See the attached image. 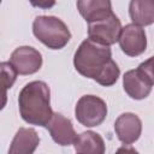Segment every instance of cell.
I'll list each match as a JSON object with an SVG mask.
<instances>
[{"label":"cell","mask_w":154,"mask_h":154,"mask_svg":"<svg viewBox=\"0 0 154 154\" xmlns=\"http://www.w3.org/2000/svg\"><path fill=\"white\" fill-rule=\"evenodd\" d=\"M40 137L31 128H19L11 142L7 154H34L38 147Z\"/></svg>","instance_id":"8fae6325"},{"label":"cell","mask_w":154,"mask_h":154,"mask_svg":"<svg viewBox=\"0 0 154 154\" xmlns=\"http://www.w3.org/2000/svg\"><path fill=\"white\" fill-rule=\"evenodd\" d=\"M129 14L132 24L150 25L154 22V2L150 0H132L129 4Z\"/></svg>","instance_id":"5bb4252c"},{"label":"cell","mask_w":154,"mask_h":154,"mask_svg":"<svg viewBox=\"0 0 154 154\" xmlns=\"http://www.w3.org/2000/svg\"><path fill=\"white\" fill-rule=\"evenodd\" d=\"M10 64L19 75H32L42 66V54L34 47L20 46L12 52Z\"/></svg>","instance_id":"52a82bcc"},{"label":"cell","mask_w":154,"mask_h":154,"mask_svg":"<svg viewBox=\"0 0 154 154\" xmlns=\"http://www.w3.org/2000/svg\"><path fill=\"white\" fill-rule=\"evenodd\" d=\"M53 141L59 146H70L73 144L77 137V134L73 129L71 120L64 117L61 113H53L51 120L46 125Z\"/></svg>","instance_id":"30bf717a"},{"label":"cell","mask_w":154,"mask_h":154,"mask_svg":"<svg viewBox=\"0 0 154 154\" xmlns=\"http://www.w3.org/2000/svg\"><path fill=\"white\" fill-rule=\"evenodd\" d=\"M32 32L40 42L51 49L64 48L71 38L67 25L54 16L36 17L32 22Z\"/></svg>","instance_id":"3957f363"},{"label":"cell","mask_w":154,"mask_h":154,"mask_svg":"<svg viewBox=\"0 0 154 154\" xmlns=\"http://www.w3.org/2000/svg\"><path fill=\"white\" fill-rule=\"evenodd\" d=\"M73 144L77 154H105L106 150L103 138L90 130L77 135Z\"/></svg>","instance_id":"4fadbf2b"},{"label":"cell","mask_w":154,"mask_h":154,"mask_svg":"<svg viewBox=\"0 0 154 154\" xmlns=\"http://www.w3.org/2000/svg\"><path fill=\"white\" fill-rule=\"evenodd\" d=\"M0 2H1V1H0Z\"/></svg>","instance_id":"d6986e66"},{"label":"cell","mask_w":154,"mask_h":154,"mask_svg":"<svg viewBox=\"0 0 154 154\" xmlns=\"http://www.w3.org/2000/svg\"><path fill=\"white\" fill-rule=\"evenodd\" d=\"M6 102H7V93L0 90V111L6 106Z\"/></svg>","instance_id":"e0dca14e"},{"label":"cell","mask_w":154,"mask_h":154,"mask_svg":"<svg viewBox=\"0 0 154 154\" xmlns=\"http://www.w3.org/2000/svg\"><path fill=\"white\" fill-rule=\"evenodd\" d=\"M17 72L13 69V66L10 64V61H1L0 63V90L6 91L10 89L16 79H17Z\"/></svg>","instance_id":"9a60e30c"},{"label":"cell","mask_w":154,"mask_h":154,"mask_svg":"<svg viewBox=\"0 0 154 154\" xmlns=\"http://www.w3.org/2000/svg\"><path fill=\"white\" fill-rule=\"evenodd\" d=\"M107 116L106 102L95 95H83L76 103L75 117L87 128L100 125Z\"/></svg>","instance_id":"5b68a950"},{"label":"cell","mask_w":154,"mask_h":154,"mask_svg":"<svg viewBox=\"0 0 154 154\" xmlns=\"http://www.w3.org/2000/svg\"><path fill=\"white\" fill-rule=\"evenodd\" d=\"M120 30L122 23L119 18L112 13L103 19L88 24V38L96 43L109 47L118 41Z\"/></svg>","instance_id":"8992f818"},{"label":"cell","mask_w":154,"mask_h":154,"mask_svg":"<svg viewBox=\"0 0 154 154\" xmlns=\"http://www.w3.org/2000/svg\"><path fill=\"white\" fill-rule=\"evenodd\" d=\"M75 69L84 77L96 81L103 87L113 85L120 75L117 63L112 59L108 46L85 38L73 55Z\"/></svg>","instance_id":"6da1fadb"},{"label":"cell","mask_w":154,"mask_h":154,"mask_svg":"<svg viewBox=\"0 0 154 154\" xmlns=\"http://www.w3.org/2000/svg\"><path fill=\"white\" fill-rule=\"evenodd\" d=\"M77 8L88 24L103 19L113 13L111 1L108 0H79L77 1Z\"/></svg>","instance_id":"7c38bea8"},{"label":"cell","mask_w":154,"mask_h":154,"mask_svg":"<svg viewBox=\"0 0 154 154\" xmlns=\"http://www.w3.org/2000/svg\"><path fill=\"white\" fill-rule=\"evenodd\" d=\"M19 113L24 122L31 125L46 126L53 116L51 90L47 83L32 81L23 87L18 96Z\"/></svg>","instance_id":"7a4b0ae2"},{"label":"cell","mask_w":154,"mask_h":154,"mask_svg":"<svg viewBox=\"0 0 154 154\" xmlns=\"http://www.w3.org/2000/svg\"><path fill=\"white\" fill-rule=\"evenodd\" d=\"M31 4H32V5H36V6H38V7H51V6L54 5V1H52V2H37V4L31 2Z\"/></svg>","instance_id":"ac0fdd59"},{"label":"cell","mask_w":154,"mask_h":154,"mask_svg":"<svg viewBox=\"0 0 154 154\" xmlns=\"http://www.w3.org/2000/svg\"><path fill=\"white\" fill-rule=\"evenodd\" d=\"M154 85L153 57L140 64L135 70H129L123 76V87L125 93L135 100L146 99Z\"/></svg>","instance_id":"277c9868"},{"label":"cell","mask_w":154,"mask_h":154,"mask_svg":"<svg viewBox=\"0 0 154 154\" xmlns=\"http://www.w3.org/2000/svg\"><path fill=\"white\" fill-rule=\"evenodd\" d=\"M114 131L120 142L124 144H131L136 142L142 132V122L135 113H122L114 123Z\"/></svg>","instance_id":"9c48e42d"},{"label":"cell","mask_w":154,"mask_h":154,"mask_svg":"<svg viewBox=\"0 0 154 154\" xmlns=\"http://www.w3.org/2000/svg\"><path fill=\"white\" fill-rule=\"evenodd\" d=\"M118 42L123 53L129 57H137L142 54L147 48L146 31L143 28L136 24H126L120 30Z\"/></svg>","instance_id":"ba28073f"},{"label":"cell","mask_w":154,"mask_h":154,"mask_svg":"<svg viewBox=\"0 0 154 154\" xmlns=\"http://www.w3.org/2000/svg\"><path fill=\"white\" fill-rule=\"evenodd\" d=\"M116 154H138V152L131 146H122L117 149Z\"/></svg>","instance_id":"2e32d148"}]
</instances>
